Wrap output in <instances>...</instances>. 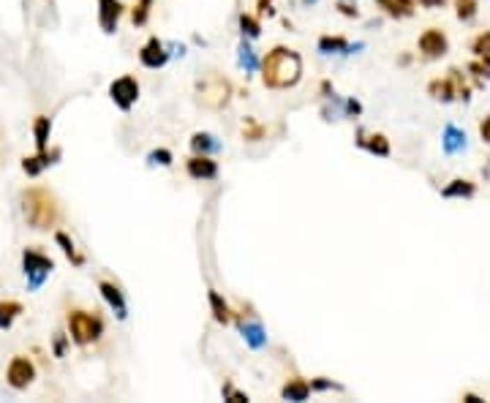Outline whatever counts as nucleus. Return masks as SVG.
Returning a JSON list of instances; mask_svg holds the SVG:
<instances>
[{"mask_svg": "<svg viewBox=\"0 0 490 403\" xmlns=\"http://www.w3.org/2000/svg\"><path fill=\"white\" fill-rule=\"evenodd\" d=\"M261 85L270 90H289L302 79V55L292 47H272L261 58Z\"/></svg>", "mask_w": 490, "mask_h": 403, "instance_id": "obj_1", "label": "nucleus"}, {"mask_svg": "<svg viewBox=\"0 0 490 403\" xmlns=\"http://www.w3.org/2000/svg\"><path fill=\"white\" fill-rule=\"evenodd\" d=\"M19 205H22V216L38 232H49L58 226L60 221V205L58 196L49 188L31 186L19 193Z\"/></svg>", "mask_w": 490, "mask_h": 403, "instance_id": "obj_2", "label": "nucleus"}, {"mask_svg": "<svg viewBox=\"0 0 490 403\" xmlns=\"http://www.w3.org/2000/svg\"><path fill=\"white\" fill-rule=\"evenodd\" d=\"M65 324H68V338L76 346H90V343L101 341L104 335V319L93 310L71 308L65 316Z\"/></svg>", "mask_w": 490, "mask_h": 403, "instance_id": "obj_3", "label": "nucleus"}, {"mask_svg": "<svg viewBox=\"0 0 490 403\" xmlns=\"http://www.w3.org/2000/svg\"><path fill=\"white\" fill-rule=\"evenodd\" d=\"M231 93H234L231 82L221 74H207V77L196 79V104L204 109H213V112L224 109L231 101Z\"/></svg>", "mask_w": 490, "mask_h": 403, "instance_id": "obj_4", "label": "nucleus"}, {"mask_svg": "<svg viewBox=\"0 0 490 403\" xmlns=\"http://www.w3.org/2000/svg\"><path fill=\"white\" fill-rule=\"evenodd\" d=\"M22 267H25V278H28V286L31 289H38L44 280L49 278V273L55 270V262L41 253L35 248H25L22 251Z\"/></svg>", "mask_w": 490, "mask_h": 403, "instance_id": "obj_5", "label": "nucleus"}, {"mask_svg": "<svg viewBox=\"0 0 490 403\" xmlns=\"http://www.w3.org/2000/svg\"><path fill=\"white\" fill-rule=\"evenodd\" d=\"M139 93H142V88H139L136 77H131V74L117 77V79L109 85V98H112V104H115L117 109H123V112H129L131 106L139 101Z\"/></svg>", "mask_w": 490, "mask_h": 403, "instance_id": "obj_6", "label": "nucleus"}, {"mask_svg": "<svg viewBox=\"0 0 490 403\" xmlns=\"http://www.w3.org/2000/svg\"><path fill=\"white\" fill-rule=\"evenodd\" d=\"M33 379H35V365H33L31 357H25V354L11 357V363H8V368H6V381H8V387H11V390H28L33 384Z\"/></svg>", "mask_w": 490, "mask_h": 403, "instance_id": "obj_7", "label": "nucleus"}, {"mask_svg": "<svg viewBox=\"0 0 490 403\" xmlns=\"http://www.w3.org/2000/svg\"><path fill=\"white\" fill-rule=\"evenodd\" d=\"M417 49L423 52V58L427 61H439L450 52V38L441 28H427V31L420 33L417 38Z\"/></svg>", "mask_w": 490, "mask_h": 403, "instance_id": "obj_8", "label": "nucleus"}, {"mask_svg": "<svg viewBox=\"0 0 490 403\" xmlns=\"http://www.w3.org/2000/svg\"><path fill=\"white\" fill-rule=\"evenodd\" d=\"M123 14H126L123 0H98V25H101V31L106 35H112L117 31Z\"/></svg>", "mask_w": 490, "mask_h": 403, "instance_id": "obj_9", "label": "nucleus"}, {"mask_svg": "<svg viewBox=\"0 0 490 403\" xmlns=\"http://www.w3.org/2000/svg\"><path fill=\"white\" fill-rule=\"evenodd\" d=\"M139 63L145 65V68H163L166 63H169V52H166V44H163L158 35H150L147 41H145V47L139 49Z\"/></svg>", "mask_w": 490, "mask_h": 403, "instance_id": "obj_10", "label": "nucleus"}, {"mask_svg": "<svg viewBox=\"0 0 490 403\" xmlns=\"http://www.w3.org/2000/svg\"><path fill=\"white\" fill-rule=\"evenodd\" d=\"M186 172L194 180H215L218 177V161H213V155L194 153L186 161Z\"/></svg>", "mask_w": 490, "mask_h": 403, "instance_id": "obj_11", "label": "nucleus"}, {"mask_svg": "<svg viewBox=\"0 0 490 403\" xmlns=\"http://www.w3.org/2000/svg\"><path fill=\"white\" fill-rule=\"evenodd\" d=\"M98 292H101V297L109 303V308L115 310V316H117V319H126V316H129L126 294L120 292V286H115L112 280H98Z\"/></svg>", "mask_w": 490, "mask_h": 403, "instance_id": "obj_12", "label": "nucleus"}, {"mask_svg": "<svg viewBox=\"0 0 490 403\" xmlns=\"http://www.w3.org/2000/svg\"><path fill=\"white\" fill-rule=\"evenodd\" d=\"M357 145L362 150H368V153L379 155V158H387L392 153V145L390 139L384 136V134H368V131H357Z\"/></svg>", "mask_w": 490, "mask_h": 403, "instance_id": "obj_13", "label": "nucleus"}, {"mask_svg": "<svg viewBox=\"0 0 490 403\" xmlns=\"http://www.w3.org/2000/svg\"><path fill=\"white\" fill-rule=\"evenodd\" d=\"M427 95H430V98H436V101H441V104H450V101H455V98H457V88H455V82H452V77L447 74L444 79H441V77L430 79V82H427Z\"/></svg>", "mask_w": 490, "mask_h": 403, "instance_id": "obj_14", "label": "nucleus"}, {"mask_svg": "<svg viewBox=\"0 0 490 403\" xmlns=\"http://www.w3.org/2000/svg\"><path fill=\"white\" fill-rule=\"evenodd\" d=\"M441 148H444L447 155L463 153L466 150V131L452 123H447L444 125V134H441Z\"/></svg>", "mask_w": 490, "mask_h": 403, "instance_id": "obj_15", "label": "nucleus"}, {"mask_svg": "<svg viewBox=\"0 0 490 403\" xmlns=\"http://www.w3.org/2000/svg\"><path fill=\"white\" fill-rule=\"evenodd\" d=\"M58 155H60V150H52V153H47V150H44V153L25 155V158H22V169H25V175H28V177H38L47 166H52V164H55V158H58Z\"/></svg>", "mask_w": 490, "mask_h": 403, "instance_id": "obj_16", "label": "nucleus"}, {"mask_svg": "<svg viewBox=\"0 0 490 403\" xmlns=\"http://www.w3.org/2000/svg\"><path fill=\"white\" fill-rule=\"evenodd\" d=\"M308 395H311V381H305V379H300V376H292L284 387H281V398L284 401H308Z\"/></svg>", "mask_w": 490, "mask_h": 403, "instance_id": "obj_17", "label": "nucleus"}, {"mask_svg": "<svg viewBox=\"0 0 490 403\" xmlns=\"http://www.w3.org/2000/svg\"><path fill=\"white\" fill-rule=\"evenodd\" d=\"M474 193H477V183H471L466 177H455V180H450L447 186L441 188L444 199H471Z\"/></svg>", "mask_w": 490, "mask_h": 403, "instance_id": "obj_18", "label": "nucleus"}, {"mask_svg": "<svg viewBox=\"0 0 490 403\" xmlns=\"http://www.w3.org/2000/svg\"><path fill=\"white\" fill-rule=\"evenodd\" d=\"M376 6L384 8V14L392 19L414 17V0H376Z\"/></svg>", "mask_w": 490, "mask_h": 403, "instance_id": "obj_19", "label": "nucleus"}, {"mask_svg": "<svg viewBox=\"0 0 490 403\" xmlns=\"http://www.w3.org/2000/svg\"><path fill=\"white\" fill-rule=\"evenodd\" d=\"M49 134H52V120L47 115H38L33 120V136H35V153H44L49 145Z\"/></svg>", "mask_w": 490, "mask_h": 403, "instance_id": "obj_20", "label": "nucleus"}, {"mask_svg": "<svg viewBox=\"0 0 490 403\" xmlns=\"http://www.w3.org/2000/svg\"><path fill=\"white\" fill-rule=\"evenodd\" d=\"M207 300H210V310H213V319L218 322V324H229L231 322V308H229V303L215 292V289H210L207 292Z\"/></svg>", "mask_w": 490, "mask_h": 403, "instance_id": "obj_21", "label": "nucleus"}, {"mask_svg": "<svg viewBox=\"0 0 490 403\" xmlns=\"http://www.w3.org/2000/svg\"><path fill=\"white\" fill-rule=\"evenodd\" d=\"M25 313V306L19 300H0V330H11L14 319Z\"/></svg>", "mask_w": 490, "mask_h": 403, "instance_id": "obj_22", "label": "nucleus"}, {"mask_svg": "<svg viewBox=\"0 0 490 403\" xmlns=\"http://www.w3.org/2000/svg\"><path fill=\"white\" fill-rule=\"evenodd\" d=\"M218 148H221V145L215 142V136H213V134H207V131H196V134H191V150H194V153L213 155Z\"/></svg>", "mask_w": 490, "mask_h": 403, "instance_id": "obj_23", "label": "nucleus"}, {"mask_svg": "<svg viewBox=\"0 0 490 403\" xmlns=\"http://www.w3.org/2000/svg\"><path fill=\"white\" fill-rule=\"evenodd\" d=\"M319 52H325V55H346V52H352V47H349V41L343 38V35H322L319 38Z\"/></svg>", "mask_w": 490, "mask_h": 403, "instance_id": "obj_24", "label": "nucleus"}, {"mask_svg": "<svg viewBox=\"0 0 490 403\" xmlns=\"http://www.w3.org/2000/svg\"><path fill=\"white\" fill-rule=\"evenodd\" d=\"M55 243L63 248V253L68 256V259H71V262H74V264H76V267H82V264H85V256H82V253H76V246H74V240H71L65 232H55Z\"/></svg>", "mask_w": 490, "mask_h": 403, "instance_id": "obj_25", "label": "nucleus"}, {"mask_svg": "<svg viewBox=\"0 0 490 403\" xmlns=\"http://www.w3.org/2000/svg\"><path fill=\"white\" fill-rule=\"evenodd\" d=\"M455 6V17L460 22H471L480 14V0H452Z\"/></svg>", "mask_w": 490, "mask_h": 403, "instance_id": "obj_26", "label": "nucleus"}, {"mask_svg": "<svg viewBox=\"0 0 490 403\" xmlns=\"http://www.w3.org/2000/svg\"><path fill=\"white\" fill-rule=\"evenodd\" d=\"M153 3H156V0H139V3L131 8V25H133V28H142V25H147V19H150V11H153Z\"/></svg>", "mask_w": 490, "mask_h": 403, "instance_id": "obj_27", "label": "nucleus"}, {"mask_svg": "<svg viewBox=\"0 0 490 403\" xmlns=\"http://www.w3.org/2000/svg\"><path fill=\"white\" fill-rule=\"evenodd\" d=\"M267 136V125L259 123V120H254V118H245L243 120V139H248V142H259Z\"/></svg>", "mask_w": 490, "mask_h": 403, "instance_id": "obj_28", "label": "nucleus"}, {"mask_svg": "<svg viewBox=\"0 0 490 403\" xmlns=\"http://www.w3.org/2000/svg\"><path fill=\"white\" fill-rule=\"evenodd\" d=\"M240 31L245 38H259L261 35V22L254 14H240Z\"/></svg>", "mask_w": 490, "mask_h": 403, "instance_id": "obj_29", "label": "nucleus"}, {"mask_svg": "<svg viewBox=\"0 0 490 403\" xmlns=\"http://www.w3.org/2000/svg\"><path fill=\"white\" fill-rule=\"evenodd\" d=\"M468 49L474 52V58H485V55H490V31L477 33V35L471 38Z\"/></svg>", "mask_w": 490, "mask_h": 403, "instance_id": "obj_30", "label": "nucleus"}, {"mask_svg": "<svg viewBox=\"0 0 490 403\" xmlns=\"http://www.w3.org/2000/svg\"><path fill=\"white\" fill-rule=\"evenodd\" d=\"M240 330H243V338L251 343L254 349H259V346H264V333H261L259 324H245V322H240Z\"/></svg>", "mask_w": 490, "mask_h": 403, "instance_id": "obj_31", "label": "nucleus"}, {"mask_svg": "<svg viewBox=\"0 0 490 403\" xmlns=\"http://www.w3.org/2000/svg\"><path fill=\"white\" fill-rule=\"evenodd\" d=\"M447 74H450V77H452V82H455L457 98H460V101H468V98H471V88L466 85V77L460 74V68H450Z\"/></svg>", "mask_w": 490, "mask_h": 403, "instance_id": "obj_32", "label": "nucleus"}, {"mask_svg": "<svg viewBox=\"0 0 490 403\" xmlns=\"http://www.w3.org/2000/svg\"><path fill=\"white\" fill-rule=\"evenodd\" d=\"M147 161H150V164H158V166H172V164H174V155H172V150H166V148H158V150H153V153L147 155Z\"/></svg>", "mask_w": 490, "mask_h": 403, "instance_id": "obj_33", "label": "nucleus"}, {"mask_svg": "<svg viewBox=\"0 0 490 403\" xmlns=\"http://www.w3.org/2000/svg\"><path fill=\"white\" fill-rule=\"evenodd\" d=\"M240 65L245 68V71H256V58H254V52H251V47L243 41V47H240Z\"/></svg>", "mask_w": 490, "mask_h": 403, "instance_id": "obj_34", "label": "nucleus"}, {"mask_svg": "<svg viewBox=\"0 0 490 403\" xmlns=\"http://www.w3.org/2000/svg\"><path fill=\"white\" fill-rule=\"evenodd\" d=\"M468 71H471L474 77H480V79H490V68L480 61V58H477L474 63H468Z\"/></svg>", "mask_w": 490, "mask_h": 403, "instance_id": "obj_35", "label": "nucleus"}, {"mask_svg": "<svg viewBox=\"0 0 490 403\" xmlns=\"http://www.w3.org/2000/svg\"><path fill=\"white\" fill-rule=\"evenodd\" d=\"M224 398H229L231 403H248V395H245V393H240V390H234L231 384L224 387Z\"/></svg>", "mask_w": 490, "mask_h": 403, "instance_id": "obj_36", "label": "nucleus"}, {"mask_svg": "<svg viewBox=\"0 0 490 403\" xmlns=\"http://www.w3.org/2000/svg\"><path fill=\"white\" fill-rule=\"evenodd\" d=\"M338 11H341V14H343V17H354V19H357V17H359V11H357V3H354V6H352V3H343V0H341V3H338Z\"/></svg>", "mask_w": 490, "mask_h": 403, "instance_id": "obj_37", "label": "nucleus"}, {"mask_svg": "<svg viewBox=\"0 0 490 403\" xmlns=\"http://www.w3.org/2000/svg\"><path fill=\"white\" fill-rule=\"evenodd\" d=\"M480 136H482V142L490 148V115H485V118L480 120Z\"/></svg>", "mask_w": 490, "mask_h": 403, "instance_id": "obj_38", "label": "nucleus"}, {"mask_svg": "<svg viewBox=\"0 0 490 403\" xmlns=\"http://www.w3.org/2000/svg\"><path fill=\"white\" fill-rule=\"evenodd\" d=\"M259 14H261V17H264V14H267V17H272V14H275V8H272V0H259Z\"/></svg>", "mask_w": 490, "mask_h": 403, "instance_id": "obj_39", "label": "nucleus"}, {"mask_svg": "<svg viewBox=\"0 0 490 403\" xmlns=\"http://www.w3.org/2000/svg\"><path fill=\"white\" fill-rule=\"evenodd\" d=\"M346 112H349V115H359V112H362V104L354 101V98H349V101H346Z\"/></svg>", "mask_w": 490, "mask_h": 403, "instance_id": "obj_40", "label": "nucleus"}, {"mask_svg": "<svg viewBox=\"0 0 490 403\" xmlns=\"http://www.w3.org/2000/svg\"><path fill=\"white\" fill-rule=\"evenodd\" d=\"M420 6H423V8H444L447 0H420Z\"/></svg>", "mask_w": 490, "mask_h": 403, "instance_id": "obj_41", "label": "nucleus"}, {"mask_svg": "<svg viewBox=\"0 0 490 403\" xmlns=\"http://www.w3.org/2000/svg\"><path fill=\"white\" fill-rule=\"evenodd\" d=\"M63 351H65V338L58 333V338H55V354H58V357H63Z\"/></svg>", "mask_w": 490, "mask_h": 403, "instance_id": "obj_42", "label": "nucleus"}, {"mask_svg": "<svg viewBox=\"0 0 490 403\" xmlns=\"http://www.w3.org/2000/svg\"><path fill=\"white\" fill-rule=\"evenodd\" d=\"M463 401L466 403H480L482 398H480V395H474V393H463Z\"/></svg>", "mask_w": 490, "mask_h": 403, "instance_id": "obj_43", "label": "nucleus"}, {"mask_svg": "<svg viewBox=\"0 0 490 403\" xmlns=\"http://www.w3.org/2000/svg\"><path fill=\"white\" fill-rule=\"evenodd\" d=\"M302 3H305V6H311V3H316V0H302Z\"/></svg>", "mask_w": 490, "mask_h": 403, "instance_id": "obj_44", "label": "nucleus"}]
</instances>
